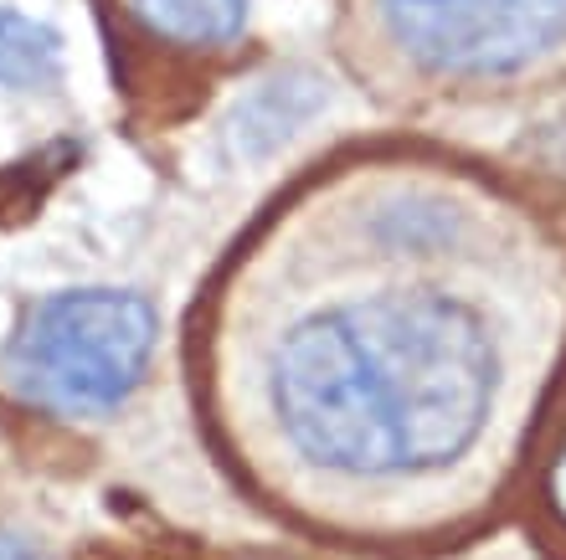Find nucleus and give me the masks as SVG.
Wrapping results in <instances>:
<instances>
[{"label":"nucleus","instance_id":"obj_1","mask_svg":"<svg viewBox=\"0 0 566 560\" xmlns=\"http://www.w3.org/2000/svg\"><path fill=\"white\" fill-rule=\"evenodd\" d=\"M500 355L463 298L391 288L298 319L273 345L283 437L340 478H407L459 463L490 422Z\"/></svg>","mask_w":566,"mask_h":560},{"label":"nucleus","instance_id":"obj_2","mask_svg":"<svg viewBox=\"0 0 566 560\" xmlns=\"http://www.w3.org/2000/svg\"><path fill=\"white\" fill-rule=\"evenodd\" d=\"M160 335V314L129 288L52 294L21 319L6 355L15 391L46 412H114L145 376Z\"/></svg>","mask_w":566,"mask_h":560},{"label":"nucleus","instance_id":"obj_3","mask_svg":"<svg viewBox=\"0 0 566 560\" xmlns=\"http://www.w3.org/2000/svg\"><path fill=\"white\" fill-rule=\"evenodd\" d=\"M387 36L443 77H500L566 36V0H381Z\"/></svg>","mask_w":566,"mask_h":560},{"label":"nucleus","instance_id":"obj_4","mask_svg":"<svg viewBox=\"0 0 566 560\" xmlns=\"http://www.w3.org/2000/svg\"><path fill=\"white\" fill-rule=\"evenodd\" d=\"M319 104H325V83H319V77H310V73L269 77V83H258L238 104V114H232V145H238V155L258 160V155L279 149Z\"/></svg>","mask_w":566,"mask_h":560},{"label":"nucleus","instance_id":"obj_5","mask_svg":"<svg viewBox=\"0 0 566 560\" xmlns=\"http://www.w3.org/2000/svg\"><path fill=\"white\" fill-rule=\"evenodd\" d=\"M62 83V36L36 15L0 6V88L42 93Z\"/></svg>","mask_w":566,"mask_h":560},{"label":"nucleus","instance_id":"obj_6","mask_svg":"<svg viewBox=\"0 0 566 560\" xmlns=\"http://www.w3.org/2000/svg\"><path fill=\"white\" fill-rule=\"evenodd\" d=\"M149 31L191 46H227L248 27V0H135Z\"/></svg>","mask_w":566,"mask_h":560},{"label":"nucleus","instance_id":"obj_7","mask_svg":"<svg viewBox=\"0 0 566 560\" xmlns=\"http://www.w3.org/2000/svg\"><path fill=\"white\" fill-rule=\"evenodd\" d=\"M552 504H556V515L566 519V443H562V453H556V463H552Z\"/></svg>","mask_w":566,"mask_h":560},{"label":"nucleus","instance_id":"obj_8","mask_svg":"<svg viewBox=\"0 0 566 560\" xmlns=\"http://www.w3.org/2000/svg\"><path fill=\"white\" fill-rule=\"evenodd\" d=\"M0 560H42L27 540H15V535H0Z\"/></svg>","mask_w":566,"mask_h":560}]
</instances>
